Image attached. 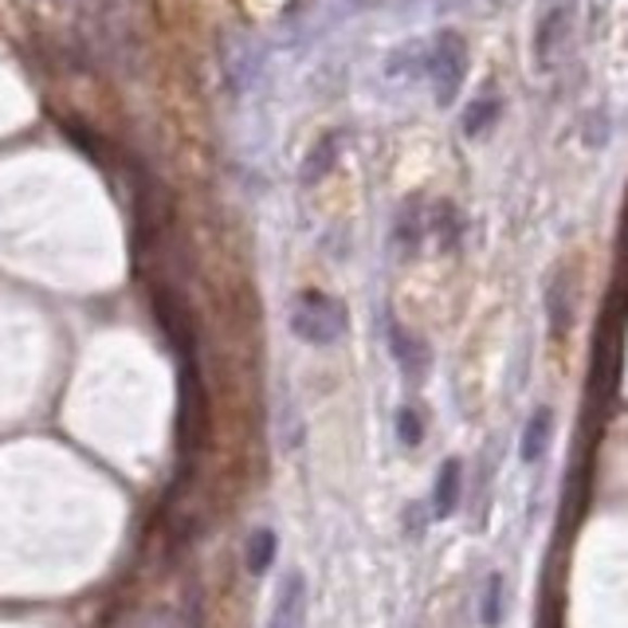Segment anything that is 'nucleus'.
Here are the masks:
<instances>
[{
    "instance_id": "f257e3e1",
    "label": "nucleus",
    "mask_w": 628,
    "mask_h": 628,
    "mask_svg": "<svg viewBox=\"0 0 628 628\" xmlns=\"http://www.w3.org/2000/svg\"><path fill=\"white\" fill-rule=\"evenodd\" d=\"M346 307L322 291H303L291 303V334L307 346H334L346 334Z\"/></svg>"
},
{
    "instance_id": "f03ea898",
    "label": "nucleus",
    "mask_w": 628,
    "mask_h": 628,
    "mask_svg": "<svg viewBox=\"0 0 628 628\" xmlns=\"http://www.w3.org/2000/svg\"><path fill=\"white\" fill-rule=\"evenodd\" d=\"M421 72H424V79L436 87V99H440V103H452L456 87L464 79V43L456 40L452 31L436 36L433 48H424Z\"/></svg>"
},
{
    "instance_id": "7ed1b4c3",
    "label": "nucleus",
    "mask_w": 628,
    "mask_h": 628,
    "mask_svg": "<svg viewBox=\"0 0 628 628\" xmlns=\"http://www.w3.org/2000/svg\"><path fill=\"white\" fill-rule=\"evenodd\" d=\"M268 628H307V577H303L299 569H291V574L279 581Z\"/></svg>"
},
{
    "instance_id": "20e7f679",
    "label": "nucleus",
    "mask_w": 628,
    "mask_h": 628,
    "mask_svg": "<svg viewBox=\"0 0 628 628\" xmlns=\"http://www.w3.org/2000/svg\"><path fill=\"white\" fill-rule=\"evenodd\" d=\"M550 440H554V412L535 409L526 416L523 436H518V460H523V464H538L542 452L550 448Z\"/></svg>"
},
{
    "instance_id": "39448f33",
    "label": "nucleus",
    "mask_w": 628,
    "mask_h": 628,
    "mask_svg": "<svg viewBox=\"0 0 628 628\" xmlns=\"http://www.w3.org/2000/svg\"><path fill=\"white\" fill-rule=\"evenodd\" d=\"M389 350H393V361H397V370H401L409 382H421L424 370H428V350L412 338L409 330L397 326V322L389 326Z\"/></svg>"
},
{
    "instance_id": "423d86ee",
    "label": "nucleus",
    "mask_w": 628,
    "mask_h": 628,
    "mask_svg": "<svg viewBox=\"0 0 628 628\" xmlns=\"http://www.w3.org/2000/svg\"><path fill=\"white\" fill-rule=\"evenodd\" d=\"M460 491H464V467L460 460H444L433 484V511L436 518H452L460 507Z\"/></svg>"
},
{
    "instance_id": "0eeeda50",
    "label": "nucleus",
    "mask_w": 628,
    "mask_h": 628,
    "mask_svg": "<svg viewBox=\"0 0 628 628\" xmlns=\"http://www.w3.org/2000/svg\"><path fill=\"white\" fill-rule=\"evenodd\" d=\"M275 554H279V535L271 526H259L247 535V550H244V562H247V574H268L275 566Z\"/></svg>"
},
{
    "instance_id": "6e6552de",
    "label": "nucleus",
    "mask_w": 628,
    "mask_h": 628,
    "mask_svg": "<svg viewBox=\"0 0 628 628\" xmlns=\"http://www.w3.org/2000/svg\"><path fill=\"white\" fill-rule=\"evenodd\" d=\"M569 16H574V4H569V0H562L557 9H550L547 16H542V28H538V60L542 63H547L550 55V43H554V55H557V43L566 40Z\"/></svg>"
},
{
    "instance_id": "1a4fd4ad",
    "label": "nucleus",
    "mask_w": 628,
    "mask_h": 628,
    "mask_svg": "<svg viewBox=\"0 0 628 628\" xmlns=\"http://www.w3.org/2000/svg\"><path fill=\"white\" fill-rule=\"evenodd\" d=\"M503 601H507L503 574H487L484 598H479V625H484V628H499V625H503Z\"/></svg>"
},
{
    "instance_id": "9d476101",
    "label": "nucleus",
    "mask_w": 628,
    "mask_h": 628,
    "mask_svg": "<svg viewBox=\"0 0 628 628\" xmlns=\"http://www.w3.org/2000/svg\"><path fill=\"white\" fill-rule=\"evenodd\" d=\"M421 436H424L421 416H416L412 409H397V440H401L405 448H416V444H421Z\"/></svg>"
},
{
    "instance_id": "9b49d317",
    "label": "nucleus",
    "mask_w": 628,
    "mask_h": 628,
    "mask_svg": "<svg viewBox=\"0 0 628 628\" xmlns=\"http://www.w3.org/2000/svg\"><path fill=\"white\" fill-rule=\"evenodd\" d=\"M491 118H495V99H479L475 106H467L464 130H467V134H479L484 126H491Z\"/></svg>"
}]
</instances>
